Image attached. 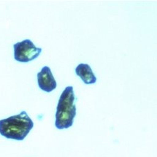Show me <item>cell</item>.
<instances>
[{
    "label": "cell",
    "instance_id": "cell-1",
    "mask_svg": "<svg viewBox=\"0 0 157 157\" xmlns=\"http://www.w3.org/2000/svg\"><path fill=\"white\" fill-rule=\"evenodd\" d=\"M33 122L26 111L0 121V135L7 139L24 140L33 128Z\"/></svg>",
    "mask_w": 157,
    "mask_h": 157
},
{
    "label": "cell",
    "instance_id": "cell-2",
    "mask_svg": "<svg viewBox=\"0 0 157 157\" xmlns=\"http://www.w3.org/2000/svg\"><path fill=\"white\" fill-rule=\"evenodd\" d=\"M75 101L73 87H66L59 98L55 115V126L59 130L67 129L72 126L77 113Z\"/></svg>",
    "mask_w": 157,
    "mask_h": 157
},
{
    "label": "cell",
    "instance_id": "cell-3",
    "mask_svg": "<svg viewBox=\"0 0 157 157\" xmlns=\"http://www.w3.org/2000/svg\"><path fill=\"white\" fill-rule=\"evenodd\" d=\"M15 60L20 62H29L36 59L42 52L40 48H37L29 39L13 45Z\"/></svg>",
    "mask_w": 157,
    "mask_h": 157
},
{
    "label": "cell",
    "instance_id": "cell-4",
    "mask_svg": "<svg viewBox=\"0 0 157 157\" xmlns=\"http://www.w3.org/2000/svg\"><path fill=\"white\" fill-rule=\"evenodd\" d=\"M37 78L38 86L43 91L50 93L56 89L57 82L49 67H43L40 72L37 75Z\"/></svg>",
    "mask_w": 157,
    "mask_h": 157
},
{
    "label": "cell",
    "instance_id": "cell-5",
    "mask_svg": "<svg viewBox=\"0 0 157 157\" xmlns=\"http://www.w3.org/2000/svg\"><path fill=\"white\" fill-rule=\"evenodd\" d=\"M75 72L86 84H95L97 78L91 67L87 64H79L75 69Z\"/></svg>",
    "mask_w": 157,
    "mask_h": 157
}]
</instances>
